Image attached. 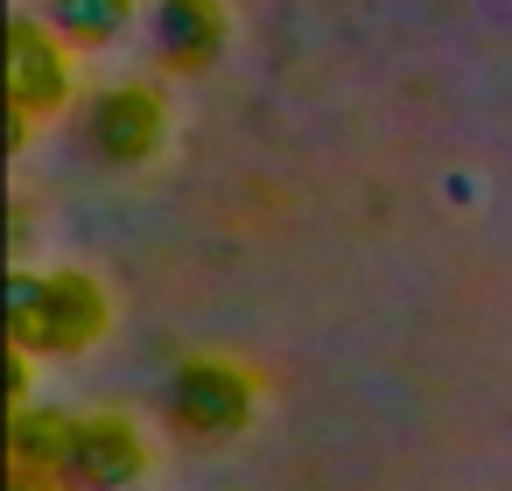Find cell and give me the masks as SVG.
I'll use <instances>...</instances> for the list:
<instances>
[{"instance_id":"6da1fadb","label":"cell","mask_w":512,"mask_h":491,"mask_svg":"<svg viewBox=\"0 0 512 491\" xmlns=\"http://www.w3.org/2000/svg\"><path fill=\"white\" fill-rule=\"evenodd\" d=\"M15 330L29 344H50V351H71L99 330V295L78 281V274H57V281H22L15 288Z\"/></svg>"},{"instance_id":"7a4b0ae2","label":"cell","mask_w":512,"mask_h":491,"mask_svg":"<svg viewBox=\"0 0 512 491\" xmlns=\"http://www.w3.org/2000/svg\"><path fill=\"white\" fill-rule=\"evenodd\" d=\"M176 414L190 428H204V435H225V428L246 421V379L225 372V365H190L176 379Z\"/></svg>"},{"instance_id":"3957f363","label":"cell","mask_w":512,"mask_h":491,"mask_svg":"<svg viewBox=\"0 0 512 491\" xmlns=\"http://www.w3.org/2000/svg\"><path fill=\"white\" fill-rule=\"evenodd\" d=\"M155 134H162V106L148 92H113L92 113V148L113 155V162H141L155 148Z\"/></svg>"},{"instance_id":"277c9868","label":"cell","mask_w":512,"mask_h":491,"mask_svg":"<svg viewBox=\"0 0 512 491\" xmlns=\"http://www.w3.org/2000/svg\"><path fill=\"white\" fill-rule=\"evenodd\" d=\"M71 470H78L85 484L127 477V470H134V428H127V421H92V428H78V435H71Z\"/></svg>"},{"instance_id":"5b68a950","label":"cell","mask_w":512,"mask_h":491,"mask_svg":"<svg viewBox=\"0 0 512 491\" xmlns=\"http://www.w3.org/2000/svg\"><path fill=\"white\" fill-rule=\"evenodd\" d=\"M218 36H225V22H218L211 0H169L162 8V43L176 64H204L218 50Z\"/></svg>"},{"instance_id":"8992f818","label":"cell","mask_w":512,"mask_h":491,"mask_svg":"<svg viewBox=\"0 0 512 491\" xmlns=\"http://www.w3.org/2000/svg\"><path fill=\"white\" fill-rule=\"evenodd\" d=\"M15 99H22V113L64 99V64H57V50H43V36H29V29H15Z\"/></svg>"},{"instance_id":"52a82bcc","label":"cell","mask_w":512,"mask_h":491,"mask_svg":"<svg viewBox=\"0 0 512 491\" xmlns=\"http://www.w3.org/2000/svg\"><path fill=\"white\" fill-rule=\"evenodd\" d=\"M50 15H57L64 36H78V43H106V36L127 22V0H50Z\"/></svg>"}]
</instances>
